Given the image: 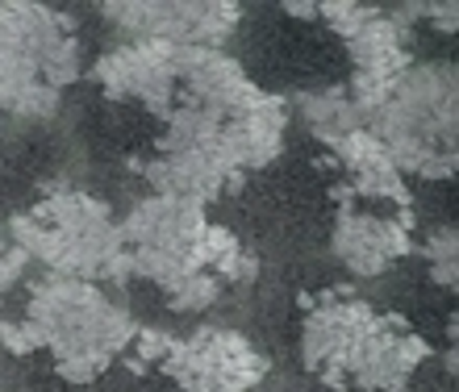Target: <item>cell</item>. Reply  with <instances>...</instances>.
<instances>
[{
  "instance_id": "cell-5",
  "label": "cell",
  "mask_w": 459,
  "mask_h": 392,
  "mask_svg": "<svg viewBox=\"0 0 459 392\" xmlns=\"http://www.w3.org/2000/svg\"><path fill=\"white\" fill-rule=\"evenodd\" d=\"M117 226L134 276L155 280L159 288H171L184 276L201 271V238L209 230L205 205L155 192L138 200L130 209V217Z\"/></svg>"
},
{
  "instance_id": "cell-12",
  "label": "cell",
  "mask_w": 459,
  "mask_h": 392,
  "mask_svg": "<svg viewBox=\"0 0 459 392\" xmlns=\"http://www.w3.org/2000/svg\"><path fill=\"white\" fill-rule=\"evenodd\" d=\"M180 84L193 92V100L209 105L221 117H242V113L264 109L267 97L259 84L247 80L238 63L221 55V50H205V47H180Z\"/></svg>"
},
{
  "instance_id": "cell-13",
  "label": "cell",
  "mask_w": 459,
  "mask_h": 392,
  "mask_svg": "<svg viewBox=\"0 0 459 392\" xmlns=\"http://www.w3.org/2000/svg\"><path fill=\"white\" fill-rule=\"evenodd\" d=\"M410 221L388 213H359L342 209L334 217V255L351 276H380L410 251Z\"/></svg>"
},
{
  "instance_id": "cell-6",
  "label": "cell",
  "mask_w": 459,
  "mask_h": 392,
  "mask_svg": "<svg viewBox=\"0 0 459 392\" xmlns=\"http://www.w3.org/2000/svg\"><path fill=\"white\" fill-rule=\"evenodd\" d=\"M117 30L134 34V42H168V47H205L221 50L242 9L230 0H121L100 4Z\"/></svg>"
},
{
  "instance_id": "cell-4",
  "label": "cell",
  "mask_w": 459,
  "mask_h": 392,
  "mask_svg": "<svg viewBox=\"0 0 459 392\" xmlns=\"http://www.w3.org/2000/svg\"><path fill=\"white\" fill-rule=\"evenodd\" d=\"M80 80L75 21L47 4H0V113L42 122Z\"/></svg>"
},
{
  "instance_id": "cell-22",
  "label": "cell",
  "mask_w": 459,
  "mask_h": 392,
  "mask_svg": "<svg viewBox=\"0 0 459 392\" xmlns=\"http://www.w3.org/2000/svg\"><path fill=\"white\" fill-rule=\"evenodd\" d=\"M4 246H9V243H4V234H0V251H4Z\"/></svg>"
},
{
  "instance_id": "cell-9",
  "label": "cell",
  "mask_w": 459,
  "mask_h": 392,
  "mask_svg": "<svg viewBox=\"0 0 459 392\" xmlns=\"http://www.w3.org/2000/svg\"><path fill=\"white\" fill-rule=\"evenodd\" d=\"M97 80L109 97L138 100L146 109L168 113L171 97L180 88V47L168 42H130V47L105 50L92 67Z\"/></svg>"
},
{
  "instance_id": "cell-2",
  "label": "cell",
  "mask_w": 459,
  "mask_h": 392,
  "mask_svg": "<svg viewBox=\"0 0 459 392\" xmlns=\"http://www.w3.org/2000/svg\"><path fill=\"white\" fill-rule=\"evenodd\" d=\"M22 321L30 326L34 343L55 355V371L67 384L97 380L138 334L130 313L113 305L97 284L67 276L38 280Z\"/></svg>"
},
{
  "instance_id": "cell-7",
  "label": "cell",
  "mask_w": 459,
  "mask_h": 392,
  "mask_svg": "<svg viewBox=\"0 0 459 392\" xmlns=\"http://www.w3.org/2000/svg\"><path fill=\"white\" fill-rule=\"evenodd\" d=\"M184 392H251L267 376V359L234 330H196L176 338L163 359Z\"/></svg>"
},
{
  "instance_id": "cell-19",
  "label": "cell",
  "mask_w": 459,
  "mask_h": 392,
  "mask_svg": "<svg viewBox=\"0 0 459 392\" xmlns=\"http://www.w3.org/2000/svg\"><path fill=\"white\" fill-rule=\"evenodd\" d=\"M314 13L330 25V30H339L342 38H351L355 30H363V25L372 21L380 9H372V4H355V0H326V4H317Z\"/></svg>"
},
{
  "instance_id": "cell-21",
  "label": "cell",
  "mask_w": 459,
  "mask_h": 392,
  "mask_svg": "<svg viewBox=\"0 0 459 392\" xmlns=\"http://www.w3.org/2000/svg\"><path fill=\"white\" fill-rule=\"evenodd\" d=\"M134 338H138V355L155 359V363H163V359H168V351H171V343H176V338H171V334H163V330H138Z\"/></svg>"
},
{
  "instance_id": "cell-3",
  "label": "cell",
  "mask_w": 459,
  "mask_h": 392,
  "mask_svg": "<svg viewBox=\"0 0 459 392\" xmlns=\"http://www.w3.org/2000/svg\"><path fill=\"white\" fill-rule=\"evenodd\" d=\"M13 246H22L25 259H42L50 276L67 280H117L126 284L134 276L121 226L113 221L109 205L97 196L59 188L42 196L34 209L13 217Z\"/></svg>"
},
{
  "instance_id": "cell-1",
  "label": "cell",
  "mask_w": 459,
  "mask_h": 392,
  "mask_svg": "<svg viewBox=\"0 0 459 392\" xmlns=\"http://www.w3.org/2000/svg\"><path fill=\"white\" fill-rule=\"evenodd\" d=\"M459 80L455 63H410L372 113L363 130L388 150L397 172L422 180L455 175V138H459Z\"/></svg>"
},
{
  "instance_id": "cell-15",
  "label": "cell",
  "mask_w": 459,
  "mask_h": 392,
  "mask_svg": "<svg viewBox=\"0 0 459 392\" xmlns=\"http://www.w3.org/2000/svg\"><path fill=\"white\" fill-rule=\"evenodd\" d=\"M284 100H267L264 109L242 113V117H230L226 122V150L238 172H255V167H267V163L280 155L284 147Z\"/></svg>"
},
{
  "instance_id": "cell-11",
  "label": "cell",
  "mask_w": 459,
  "mask_h": 392,
  "mask_svg": "<svg viewBox=\"0 0 459 392\" xmlns=\"http://www.w3.org/2000/svg\"><path fill=\"white\" fill-rule=\"evenodd\" d=\"M372 313H376L372 305H363V301H355L347 293L322 296V305L305 318V330H301L305 368L317 371L330 388H339L342 359L351 355V346L363 334V326L372 321Z\"/></svg>"
},
{
  "instance_id": "cell-17",
  "label": "cell",
  "mask_w": 459,
  "mask_h": 392,
  "mask_svg": "<svg viewBox=\"0 0 459 392\" xmlns=\"http://www.w3.org/2000/svg\"><path fill=\"white\" fill-rule=\"evenodd\" d=\"M426 263H430V280L443 284V288H455L459 284V234L455 226H443L426 238L422 246Z\"/></svg>"
},
{
  "instance_id": "cell-18",
  "label": "cell",
  "mask_w": 459,
  "mask_h": 392,
  "mask_svg": "<svg viewBox=\"0 0 459 392\" xmlns=\"http://www.w3.org/2000/svg\"><path fill=\"white\" fill-rule=\"evenodd\" d=\"M168 296H171V309H205L221 296V280L209 276V271H193L180 284H171Z\"/></svg>"
},
{
  "instance_id": "cell-20",
  "label": "cell",
  "mask_w": 459,
  "mask_h": 392,
  "mask_svg": "<svg viewBox=\"0 0 459 392\" xmlns=\"http://www.w3.org/2000/svg\"><path fill=\"white\" fill-rule=\"evenodd\" d=\"M0 343H4L9 355H30V351H38L34 334H30L25 321H0Z\"/></svg>"
},
{
  "instance_id": "cell-10",
  "label": "cell",
  "mask_w": 459,
  "mask_h": 392,
  "mask_svg": "<svg viewBox=\"0 0 459 392\" xmlns=\"http://www.w3.org/2000/svg\"><path fill=\"white\" fill-rule=\"evenodd\" d=\"M347 50H351V63H355V75H351L347 92L355 100V109L363 113V122H368V113L393 92V84H397L401 75L410 72L413 55L405 50L401 21L388 17V13H376L363 30H355L347 38Z\"/></svg>"
},
{
  "instance_id": "cell-8",
  "label": "cell",
  "mask_w": 459,
  "mask_h": 392,
  "mask_svg": "<svg viewBox=\"0 0 459 392\" xmlns=\"http://www.w3.org/2000/svg\"><path fill=\"white\" fill-rule=\"evenodd\" d=\"M430 355L422 334H413L410 326L393 313H376L368 321V330L355 338L347 363H342L339 388L355 384L368 392H405L413 368Z\"/></svg>"
},
{
  "instance_id": "cell-16",
  "label": "cell",
  "mask_w": 459,
  "mask_h": 392,
  "mask_svg": "<svg viewBox=\"0 0 459 392\" xmlns=\"http://www.w3.org/2000/svg\"><path fill=\"white\" fill-rule=\"evenodd\" d=\"M301 117L322 142H339L351 130H363V113L355 109L347 88H322V92H305L301 100Z\"/></svg>"
},
{
  "instance_id": "cell-14",
  "label": "cell",
  "mask_w": 459,
  "mask_h": 392,
  "mask_svg": "<svg viewBox=\"0 0 459 392\" xmlns=\"http://www.w3.org/2000/svg\"><path fill=\"white\" fill-rule=\"evenodd\" d=\"M334 155L347 163V172L355 175V188L368 196H380V200H393L401 209V217H410V184H405V175L397 172V163L388 159V150L376 142L368 130H351L342 134L339 142H330Z\"/></svg>"
}]
</instances>
